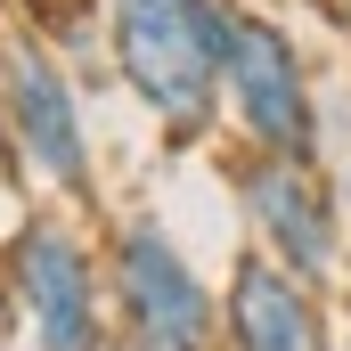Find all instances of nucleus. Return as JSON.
Wrapping results in <instances>:
<instances>
[{
	"mask_svg": "<svg viewBox=\"0 0 351 351\" xmlns=\"http://www.w3.org/2000/svg\"><path fill=\"white\" fill-rule=\"evenodd\" d=\"M8 302L25 319L33 351H106V262L82 245L66 213H25L16 237L0 245Z\"/></svg>",
	"mask_w": 351,
	"mask_h": 351,
	"instance_id": "20e7f679",
	"label": "nucleus"
},
{
	"mask_svg": "<svg viewBox=\"0 0 351 351\" xmlns=\"http://www.w3.org/2000/svg\"><path fill=\"white\" fill-rule=\"evenodd\" d=\"M221 351H327V294L262 245H237L221 286Z\"/></svg>",
	"mask_w": 351,
	"mask_h": 351,
	"instance_id": "0eeeda50",
	"label": "nucleus"
},
{
	"mask_svg": "<svg viewBox=\"0 0 351 351\" xmlns=\"http://www.w3.org/2000/svg\"><path fill=\"white\" fill-rule=\"evenodd\" d=\"M106 294L123 351H221V294L196 278L188 245L164 229V213L131 204L106 229Z\"/></svg>",
	"mask_w": 351,
	"mask_h": 351,
	"instance_id": "7ed1b4c3",
	"label": "nucleus"
},
{
	"mask_svg": "<svg viewBox=\"0 0 351 351\" xmlns=\"http://www.w3.org/2000/svg\"><path fill=\"white\" fill-rule=\"evenodd\" d=\"M229 196L254 221V245L269 262H286L302 286H335L343 278V188L327 164L302 156H262V147H229Z\"/></svg>",
	"mask_w": 351,
	"mask_h": 351,
	"instance_id": "39448f33",
	"label": "nucleus"
},
{
	"mask_svg": "<svg viewBox=\"0 0 351 351\" xmlns=\"http://www.w3.org/2000/svg\"><path fill=\"white\" fill-rule=\"evenodd\" d=\"M0 131L16 147V164L41 180L49 196L90 204L98 172H90V131H82V90L66 74V58L33 33L0 41Z\"/></svg>",
	"mask_w": 351,
	"mask_h": 351,
	"instance_id": "423d86ee",
	"label": "nucleus"
},
{
	"mask_svg": "<svg viewBox=\"0 0 351 351\" xmlns=\"http://www.w3.org/2000/svg\"><path fill=\"white\" fill-rule=\"evenodd\" d=\"M221 8L229 0H106V66L164 147H204L221 131Z\"/></svg>",
	"mask_w": 351,
	"mask_h": 351,
	"instance_id": "f257e3e1",
	"label": "nucleus"
},
{
	"mask_svg": "<svg viewBox=\"0 0 351 351\" xmlns=\"http://www.w3.org/2000/svg\"><path fill=\"white\" fill-rule=\"evenodd\" d=\"M221 123H237V147L327 164V98L302 58V41L262 0L221 8Z\"/></svg>",
	"mask_w": 351,
	"mask_h": 351,
	"instance_id": "f03ea898",
	"label": "nucleus"
},
{
	"mask_svg": "<svg viewBox=\"0 0 351 351\" xmlns=\"http://www.w3.org/2000/svg\"><path fill=\"white\" fill-rule=\"evenodd\" d=\"M335 8H343V25H351V0H335Z\"/></svg>",
	"mask_w": 351,
	"mask_h": 351,
	"instance_id": "6e6552de",
	"label": "nucleus"
},
{
	"mask_svg": "<svg viewBox=\"0 0 351 351\" xmlns=\"http://www.w3.org/2000/svg\"><path fill=\"white\" fill-rule=\"evenodd\" d=\"M106 351H123V343H106Z\"/></svg>",
	"mask_w": 351,
	"mask_h": 351,
	"instance_id": "1a4fd4ad",
	"label": "nucleus"
}]
</instances>
